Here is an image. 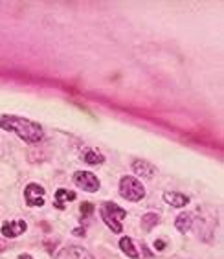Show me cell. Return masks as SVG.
<instances>
[{"instance_id":"obj_1","label":"cell","mask_w":224,"mask_h":259,"mask_svg":"<svg viewBox=\"0 0 224 259\" xmlns=\"http://www.w3.org/2000/svg\"><path fill=\"white\" fill-rule=\"evenodd\" d=\"M0 129L8 133H15L22 142L30 145H37L44 140V129L37 121H31L28 118H20L15 114H2L0 116Z\"/></svg>"},{"instance_id":"obj_2","label":"cell","mask_w":224,"mask_h":259,"mask_svg":"<svg viewBox=\"0 0 224 259\" xmlns=\"http://www.w3.org/2000/svg\"><path fill=\"white\" fill-rule=\"evenodd\" d=\"M100 215L101 221L109 226V230H112L114 234H121L123 232V219L127 217V211H125L121 206H118L112 200H105L103 204L100 206Z\"/></svg>"},{"instance_id":"obj_3","label":"cell","mask_w":224,"mask_h":259,"mask_svg":"<svg viewBox=\"0 0 224 259\" xmlns=\"http://www.w3.org/2000/svg\"><path fill=\"white\" fill-rule=\"evenodd\" d=\"M121 199L129 200V202H140L145 199V186L142 184V180L132 177V175H123L120 179V186H118Z\"/></svg>"},{"instance_id":"obj_4","label":"cell","mask_w":224,"mask_h":259,"mask_svg":"<svg viewBox=\"0 0 224 259\" xmlns=\"http://www.w3.org/2000/svg\"><path fill=\"white\" fill-rule=\"evenodd\" d=\"M72 182L86 193H98L101 188V180L92 171H75L74 177H72Z\"/></svg>"},{"instance_id":"obj_5","label":"cell","mask_w":224,"mask_h":259,"mask_svg":"<svg viewBox=\"0 0 224 259\" xmlns=\"http://www.w3.org/2000/svg\"><path fill=\"white\" fill-rule=\"evenodd\" d=\"M24 202L28 208H40L46 202V190L39 182H30L24 188Z\"/></svg>"},{"instance_id":"obj_6","label":"cell","mask_w":224,"mask_h":259,"mask_svg":"<svg viewBox=\"0 0 224 259\" xmlns=\"http://www.w3.org/2000/svg\"><path fill=\"white\" fill-rule=\"evenodd\" d=\"M28 230V223L24 219H15V221H6L0 226V234L6 239H17L22 234H26Z\"/></svg>"},{"instance_id":"obj_7","label":"cell","mask_w":224,"mask_h":259,"mask_svg":"<svg viewBox=\"0 0 224 259\" xmlns=\"http://www.w3.org/2000/svg\"><path fill=\"white\" fill-rule=\"evenodd\" d=\"M130 169H132V173L136 175V179H155V175H156V165L155 164H151L149 160H144V158H136L132 160V164H130Z\"/></svg>"},{"instance_id":"obj_8","label":"cell","mask_w":224,"mask_h":259,"mask_svg":"<svg viewBox=\"0 0 224 259\" xmlns=\"http://www.w3.org/2000/svg\"><path fill=\"white\" fill-rule=\"evenodd\" d=\"M55 259H94L88 250L83 248V246H77V244H72V246H65L61 248L55 255Z\"/></svg>"},{"instance_id":"obj_9","label":"cell","mask_w":224,"mask_h":259,"mask_svg":"<svg viewBox=\"0 0 224 259\" xmlns=\"http://www.w3.org/2000/svg\"><path fill=\"white\" fill-rule=\"evenodd\" d=\"M77 199V193L74 190H66V188H59V190L55 191V197H54V206L57 209H65V206L68 202H74Z\"/></svg>"},{"instance_id":"obj_10","label":"cell","mask_w":224,"mask_h":259,"mask_svg":"<svg viewBox=\"0 0 224 259\" xmlns=\"http://www.w3.org/2000/svg\"><path fill=\"white\" fill-rule=\"evenodd\" d=\"M79 158L88 165H101L105 164V155L101 151L94 149V147H85L79 153Z\"/></svg>"},{"instance_id":"obj_11","label":"cell","mask_w":224,"mask_h":259,"mask_svg":"<svg viewBox=\"0 0 224 259\" xmlns=\"http://www.w3.org/2000/svg\"><path fill=\"white\" fill-rule=\"evenodd\" d=\"M162 197H164V200L171 208H186V206L190 204V197L180 193V191H165Z\"/></svg>"},{"instance_id":"obj_12","label":"cell","mask_w":224,"mask_h":259,"mask_svg":"<svg viewBox=\"0 0 224 259\" xmlns=\"http://www.w3.org/2000/svg\"><path fill=\"white\" fill-rule=\"evenodd\" d=\"M174 228L178 230L180 234H188V232L193 228V213H191V211H182V213L176 215Z\"/></svg>"},{"instance_id":"obj_13","label":"cell","mask_w":224,"mask_h":259,"mask_svg":"<svg viewBox=\"0 0 224 259\" xmlns=\"http://www.w3.org/2000/svg\"><path fill=\"white\" fill-rule=\"evenodd\" d=\"M120 250L129 259H140V252H138V248H136L135 239L129 237V235H123L120 239Z\"/></svg>"},{"instance_id":"obj_14","label":"cell","mask_w":224,"mask_h":259,"mask_svg":"<svg viewBox=\"0 0 224 259\" xmlns=\"http://www.w3.org/2000/svg\"><path fill=\"white\" fill-rule=\"evenodd\" d=\"M160 223H162V217H160L158 211H147V213L142 215V221H140L144 232H151V230L156 228Z\"/></svg>"},{"instance_id":"obj_15","label":"cell","mask_w":224,"mask_h":259,"mask_svg":"<svg viewBox=\"0 0 224 259\" xmlns=\"http://www.w3.org/2000/svg\"><path fill=\"white\" fill-rule=\"evenodd\" d=\"M96 211V206L92 204V202H88V200H85V202H81L79 206V213L81 217H92Z\"/></svg>"},{"instance_id":"obj_16","label":"cell","mask_w":224,"mask_h":259,"mask_svg":"<svg viewBox=\"0 0 224 259\" xmlns=\"http://www.w3.org/2000/svg\"><path fill=\"white\" fill-rule=\"evenodd\" d=\"M153 246H155L156 252H164L165 246H167V243H165L164 239H155V243H153Z\"/></svg>"},{"instance_id":"obj_17","label":"cell","mask_w":224,"mask_h":259,"mask_svg":"<svg viewBox=\"0 0 224 259\" xmlns=\"http://www.w3.org/2000/svg\"><path fill=\"white\" fill-rule=\"evenodd\" d=\"M142 252H144L145 259H151V257H153V254H151L149 248H147V244H144V243H142Z\"/></svg>"},{"instance_id":"obj_18","label":"cell","mask_w":224,"mask_h":259,"mask_svg":"<svg viewBox=\"0 0 224 259\" xmlns=\"http://www.w3.org/2000/svg\"><path fill=\"white\" fill-rule=\"evenodd\" d=\"M74 235H75V237H85V235H86L85 228H75L74 230Z\"/></svg>"},{"instance_id":"obj_19","label":"cell","mask_w":224,"mask_h":259,"mask_svg":"<svg viewBox=\"0 0 224 259\" xmlns=\"http://www.w3.org/2000/svg\"><path fill=\"white\" fill-rule=\"evenodd\" d=\"M6 246H8V244H6L4 237H0V252H4V250H6Z\"/></svg>"},{"instance_id":"obj_20","label":"cell","mask_w":224,"mask_h":259,"mask_svg":"<svg viewBox=\"0 0 224 259\" xmlns=\"http://www.w3.org/2000/svg\"><path fill=\"white\" fill-rule=\"evenodd\" d=\"M39 226L40 228H44V232H50V225H48V223H39Z\"/></svg>"},{"instance_id":"obj_21","label":"cell","mask_w":224,"mask_h":259,"mask_svg":"<svg viewBox=\"0 0 224 259\" xmlns=\"http://www.w3.org/2000/svg\"><path fill=\"white\" fill-rule=\"evenodd\" d=\"M19 259H35V257H33L31 254H20V255H19Z\"/></svg>"}]
</instances>
